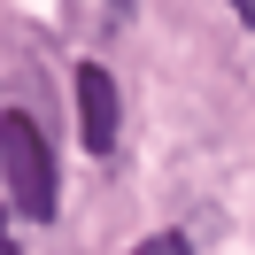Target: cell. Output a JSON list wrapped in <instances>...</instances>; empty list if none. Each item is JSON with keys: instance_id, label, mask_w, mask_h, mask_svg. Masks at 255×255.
Segmentation results:
<instances>
[{"instance_id": "cell-5", "label": "cell", "mask_w": 255, "mask_h": 255, "mask_svg": "<svg viewBox=\"0 0 255 255\" xmlns=\"http://www.w3.org/2000/svg\"><path fill=\"white\" fill-rule=\"evenodd\" d=\"M0 248H16V232H8V217H0Z\"/></svg>"}, {"instance_id": "cell-3", "label": "cell", "mask_w": 255, "mask_h": 255, "mask_svg": "<svg viewBox=\"0 0 255 255\" xmlns=\"http://www.w3.org/2000/svg\"><path fill=\"white\" fill-rule=\"evenodd\" d=\"M186 248H193V240H186V232H155V240H147V248H139V255H186Z\"/></svg>"}, {"instance_id": "cell-2", "label": "cell", "mask_w": 255, "mask_h": 255, "mask_svg": "<svg viewBox=\"0 0 255 255\" xmlns=\"http://www.w3.org/2000/svg\"><path fill=\"white\" fill-rule=\"evenodd\" d=\"M70 93H78V139H85V155H101V162H109V155H116V124H124L116 78H109L101 62H78Z\"/></svg>"}, {"instance_id": "cell-4", "label": "cell", "mask_w": 255, "mask_h": 255, "mask_svg": "<svg viewBox=\"0 0 255 255\" xmlns=\"http://www.w3.org/2000/svg\"><path fill=\"white\" fill-rule=\"evenodd\" d=\"M232 8H240V23H248V31H255V0H232Z\"/></svg>"}, {"instance_id": "cell-6", "label": "cell", "mask_w": 255, "mask_h": 255, "mask_svg": "<svg viewBox=\"0 0 255 255\" xmlns=\"http://www.w3.org/2000/svg\"><path fill=\"white\" fill-rule=\"evenodd\" d=\"M109 8H116V16H124V8H131V0H109Z\"/></svg>"}, {"instance_id": "cell-1", "label": "cell", "mask_w": 255, "mask_h": 255, "mask_svg": "<svg viewBox=\"0 0 255 255\" xmlns=\"http://www.w3.org/2000/svg\"><path fill=\"white\" fill-rule=\"evenodd\" d=\"M0 178H8V201L23 209L31 224H54V147H47V131L31 124L23 109H8L0 116Z\"/></svg>"}]
</instances>
